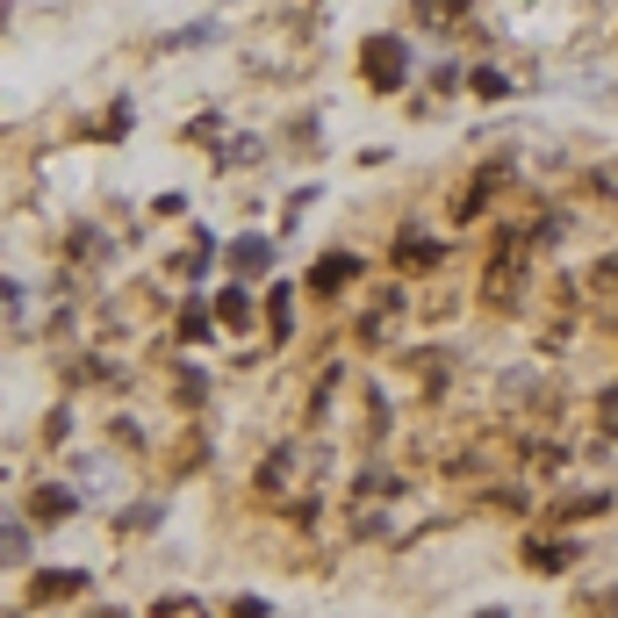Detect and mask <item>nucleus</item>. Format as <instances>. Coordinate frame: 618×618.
Here are the masks:
<instances>
[{
	"label": "nucleus",
	"mask_w": 618,
	"mask_h": 618,
	"mask_svg": "<svg viewBox=\"0 0 618 618\" xmlns=\"http://www.w3.org/2000/svg\"><path fill=\"white\" fill-rule=\"evenodd\" d=\"M467 87H475L482 101H504V94H510V80H504V72H489V65H475V72H467Z\"/></svg>",
	"instance_id": "obj_7"
},
{
	"label": "nucleus",
	"mask_w": 618,
	"mask_h": 618,
	"mask_svg": "<svg viewBox=\"0 0 618 618\" xmlns=\"http://www.w3.org/2000/svg\"><path fill=\"white\" fill-rule=\"evenodd\" d=\"M475 618H510V611H475Z\"/></svg>",
	"instance_id": "obj_14"
},
{
	"label": "nucleus",
	"mask_w": 618,
	"mask_h": 618,
	"mask_svg": "<svg viewBox=\"0 0 618 618\" xmlns=\"http://www.w3.org/2000/svg\"><path fill=\"white\" fill-rule=\"evenodd\" d=\"M439 260H446V245H411V237L396 245V266H403V274H411V266L425 274V266H439Z\"/></svg>",
	"instance_id": "obj_5"
},
{
	"label": "nucleus",
	"mask_w": 618,
	"mask_h": 618,
	"mask_svg": "<svg viewBox=\"0 0 618 618\" xmlns=\"http://www.w3.org/2000/svg\"><path fill=\"white\" fill-rule=\"evenodd\" d=\"M216 316H223V324H245V316H252V303H245V288H223V303H216Z\"/></svg>",
	"instance_id": "obj_9"
},
{
	"label": "nucleus",
	"mask_w": 618,
	"mask_h": 618,
	"mask_svg": "<svg viewBox=\"0 0 618 618\" xmlns=\"http://www.w3.org/2000/svg\"><path fill=\"white\" fill-rule=\"evenodd\" d=\"M231 266H237V274H260V266H266V245H260V237H245V245L231 252Z\"/></svg>",
	"instance_id": "obj_10"
},
{
	"label": "nucleus",
	"mask_w": 618,
	"mask_h": 618,
	"mask_svg": "<svg viewBox=\"0 0 618 618\" xmlns=\"http://www.w3.org/2000/svg\"><path fill=\"white\" fill-rule=\"evenodd\" d=\"M525 568H533V576H568V568L582 561V547L576 539H539V533H525Z\"/></svg>",
	"instance_id": "obj_2"
},
{
	"label": "nucleus",
	"mask_w": 618,
	"mask_h": 618,
	"mask_svg": "<svg viewBox=\"0 0 618 618\" xmlns=\"http://www.w3.org/2000/svg\"><path fill=\"white\" fill-rule=\"evenodd\" d=\"M231 618H266V605H260V597H245V605H237Z\"/></svg>",
	"instance_id": "obj_13"
},
{
	"label": "nucleus",
	"mask_w": 618,
	"mask_h": 618,
	"mask_svg": "<svg viewBox=\"0 0 618 618\" xmlns=\"http://www.w3.org/2000/svg\"><path fill=\"white\" fill-rule=\"evenodd\" d=\"M159 618H202V611H194V605H173V597H165V605H159Z\"/></svg>",
	"instance_id": "obj_12"
},
{
	"label": "nucleus",
	"mask_w": 618,
	"mask_h": 618,
	"mask_svg": "<svg viewBox=\"0 0 618 618\" xmlns=\"http://www.w3.org/2000/svg\"><path fill=\"white\" fill-rule=\"evenodd\" d=\"M576 618H618V590H597V597L582 590L576 597Z\"/></svg>",
	"instance_id": "obj_8"
},
{
	"label": "nucleus",
	"mask_w": 618,
	"mask_h": 618,
	"mask_svg": "<svg viewBox=\"0 0 618 618\" xmlns=\"http://www.w3.org/2000/svg\"><path fill=\"white\" fill-rule=\"evenodd\" d=\"M353 281H359V252H324V260L310 266L316 295H338V288H353Z\"/></svg>",
	"instance_id": "obj_3"
},
{
	"label": "nucleus",
	"mask_w": 618,
	"mask_h": 618,
	"mask_svg": "<svg viewBox=\"0 0 618 618\" xmlns=\"http://www.w3.org/2000/svg\"><path fill=\"white\" fill-rule=\"evenodd\" d=\"M359 58H367V87H382V94H396V87L411 80V43L403 37H367Z\"/></svg>",
	"instance_id": "obj_1"
},
{
	"label": "nucleus",
	"mask_w": 618,
	"mask_h": 618,
	"mask_svg": "<svg viewBox=\"0 0 618 618\" xmlns=\"http://www.w3.org/2000/svg\"><path fill=\"white\" fill-rule=\"evenodd\" d=\"M80 582H87V576H72V568H65V576H58V568H51V576L37 582V597H72V590H80Z\"/></svg>",
	"instance_id": "obj_11"
},
{
	"label": "nucleus",
	"mask_w": 618,
	"mask_h": 618,
	"mask_svg": "<svg viewBox=\"0 0 618 618\" xmlns=\"http://www.w3.org/2000/svg\"><path fill=\"white\" fill-rule=\"evenodd\" d=\"M605 510H611V489H568L547 510V525H582V518H605Z\"/></svg>",
	"instance_id": "obj_4"
},
{
	"label": "nucleus",
	"mask_w": 618,
	"mask_h": 618,
	"mask_svg": "<svg viewBox=\"0 0 618 618\" xmlns=\"http://www.w3.org/2000/svg\"><path fill=\"white\" fill-rule=\"evenodd\" d=\"M29 510H37L43 525H51V518H72V489H58V482H51V489H37V504H29Z\"/></svg>",
	"instance_id": "obj_6"
}]
</instances>
